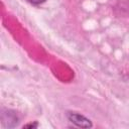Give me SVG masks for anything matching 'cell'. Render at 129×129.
I'll return each mask as SVG.
<instances>
[{
    "label": "cell",
    "instance_id": "obj_1",
    "mask_svg": "<svg viewBox=\"0 0 129 129\" xmlns=\"http://www.w3.org/2000/svg\"><path fill=\"white\" fill-rule=\"evenodd\" d=\"M67 117L68 119L75 124L78 127H82V128H90L93 126L92 122L90 119H88L87 117L77 113V112H68L67 113Z\"/></svg>",
    "mask_w": 129,
    "mask_h": 129
},
{
    "label": "cell",
    "instance_id": "obj_2",
    "mask_svg": "<svg viewBox=\"0 0 129 129\" xmlns=\"http://www.w3.org/2000/svg\"><path fill=\"white\" fill-rule=\"evenodd\" d=\"M29 3H31V4H34V5H39V4H42V3H44L46 0H27Z\"/></svg>",
    "mask_w": 129,
    "mask_h": 129
},
{
    "label": "cell",
    "instance_id": "obj_3",
    "mask_svg": "<svg viewBox=\"0 0 129 129\" xmlns=\"http://www.w3.org/2000/svg\"><path fill=\"white\" fill-rule=\"evenodd\" d=\"M38 126V124L35 122V123H29V124H26V125H24L23 126V128H35V127H37Z\"/></svg>",
    "mask_w": 129,
    "mask_h": 129
}]
</instances>
